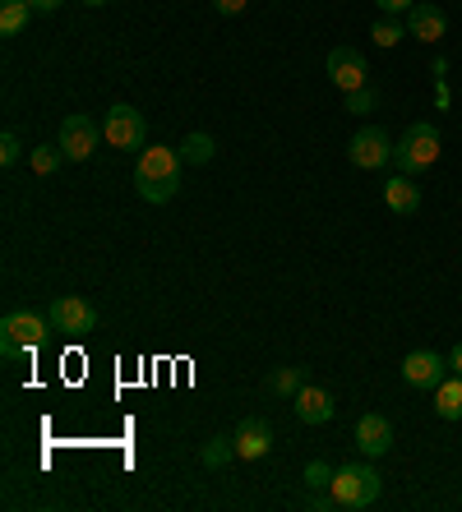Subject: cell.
I'll return each instance as SVG.
<instances>
[{
  "label": "cell",
  "instance_id": "6da1fadb",
  "mask_svg": "<svg viewBox=\"0 0 462 512\" xmlns=\"http://www.w3.org/2000/svg\"><path fill=\"white\" fill-rule=\"evenodd\" d=\"M181 167L185 157L181 148H167V143H148L139 153V167H134V190L144 203H167L181 190Z\"/></svg>",
  "mask_w": 462,
  "mask_h": 512
},
{
  "label": "cell",
  "instance_id": "7a4b0ae2",
  "mask_svg": "<svg viewBox=\"0 0 462 512\" xmlns=\"http://www.w3.org/2000/svg\"><path fill=\"white\" fill-rule=\"evenodd\" d=\"M56 333L47 314H33V310H10L0 319V351L5 360H19V356H33L37 346L47 342Z\"/></svg>",
  "mask_w": 462,
  "mask_h": 512
},
{
  "label": "cell",
  "instance_id": "3957f363",
  "mask_svg": "<svg viewBox=\"0 0 462 512\" xmlns=\"http://www.w3.org/2000/svg\"><path fill=\"white\" fill-rule=\"evenodd\" d=\"M393 157H398L402 176H421V171H430L439 162V130L430 125V120L407 125V134L393 143Z\"/></svg>",
  "mask_w": 462,
  "mask_h": 512
},
{
  "label": "cell",
  "instance_id": "277c9868",
  "mask_svg": "<svg viewBox=\"0 0 462 512\" xmlns=\"http://www.w3.org/2000/svg\"><path fill=\"white\" fill-rule=\"evenodd\" d=\"M329 494L338 499V508H370L379 499V471L375 466H338L329 480Z\"/></svg>",
  "mask_w": 462,
  "mask_h": 512
},
{
  "label": "cell",
  "instance_id": "5b68a950",
  "mask_svg": "<svg viewBox=\"0 0 462 512\" xmlns=\"http://www.w3.org/2000/svg\"><path fill=\"white\" fill-rule=\"evenodd\" d=\"M102 139L111 143V148H121V153H139V148H148V120L139 116V107H130V102H116V107L107 111V120H102Z\"/></svg>",
  "mask_w": 462,
  "mask_h": 512
},
{
  "label": "cell",
  "instance_id": "8992f818",
  "mask_svg": "<svg viewBox=\"0 0 462 512\" xmlns=\"http://www.w3.org/2000/svg\"><path fill=\"white\" fill-rule=\"evenodd\" d=\"M51 328L65 337H88V333H98V310L88 305L84 296H56L51 300V310H47Z\"/></svg>",
  "mask_w": 462,
  "mask_h": 512
},
{
  "label": "cell",
  "instance_id": "52a82bcc",
  "mask_svg": "<svg viewBox=\"0 0 462 512\" xmlns=\"http://www.w3.org/2000/svg\"><path fill=\"white\" fill-rule=\"evenodd\" d=\"M347 157H352V167H361V171H379L393 162V139L379 130V125H365V130L347 143Z\"/></svg>",
  "mask_w": 462,
  "mask_h": 512
},
{
  "label": "cell",
  "instance_id": "ba28073f",
  "mask_svg": "<svg viewBox=\"0 0 462 512\" xmlns=\"http://www.w3.org/2000/svg\"><path fill=\"white\" fill-rule=\"evenodd\" d=\"M402 379L412 383V388H430L435 393L439 383L449 379V360L439 356V351H407L402 356Z\"/></svg>",
  "mask_w": 462,
  "mask_h": 512
},
{
  "label": "cell",
  "instance_id": "9c48e42d",
  "mask_svg": "<svg viewBox=\"0 0 462 512\" xmlns=\"http://www.w3.org/2000/svg\"><path fill=\"white\" fill-rule=\"evenodd\" d=\"M98 139H102V130L88 116H65L61 139H56V143H61L65 162H88V157H93V148H98Z\"/></svg>",
  "mask_w": 462,
  "mask_h": 512
},
{
  "label": "cell",
  "instance_id": "30bf717a",
  "mask_svg": "<svg viewBox=\"0 0 462 512\" xmlns=\"http://www.w3.org/2000/svg\"><path fill=\"white\" fill-rule=\"evenodd\" d=\"M231 439H236V457H241V462H264V457L273 453V425H268L264 416H245Z\"/></svg>",
  "mask_w": 462,
  "mask_h": 512
},
{
  "label": "cell",
  "instance_id": "8fae6325",
  "mask_svg": "<svg viewBox=\"0 0 462 512\" xmlns=\"http://www.w3.org/2000/svg\"><path fill=\"white\" fill-rule=\"evenodd\" d=\"M365 56L356 47H333L329 51V79L342 88V93H361L365 88Z\"/></svg>",
  "mask_w": 462,
  "mask_h": 512
},
{
  "label": "cell",
  "instance_id": "7c38bea8",
  "mask_svg": "<svg viewBox=\"0 0 462 512\" xmlns=\"http://www.w3.org/2000/svg\"><path fill=\"white\" fill-rule=\"evenodd\" d=\"M444 33H449V19H444L439 5H421V0H416L412 10H407V37L435 47V42H444Z\"/></svg>",
  "mask_w": 462,
  "mask_h": 512
},
{
  "label": "cell",
  "instance_id": "4fadbf2b",
  "mask_svg": "<svg viewBox=\"0 0 462 512\" xmlns=\"http://www.w3.org/2000/svg\"><path fill=\"white\" fill-rule=\"evenodd\" d=\"M356 448H361L365 457H384L393 448V425H389V416H361L356 420Z\"/></svg>",
  "mask_w": 462,
  "mask_h": 512
},
{
  "label": "cell",
  "instance_id": "5bb4252c",
  "mask_svg": "<svg viewBox=\"0 0 462 512\" xmlns=\"http://www.w3.org/2000/svg\"><path fill=\"white\" fill-rule=\"evenodd\" d=\"M292 406H296V416H301L305 425H329L333 411H338V406H333V397L324 393V388H310V383H305L301 393L292 397Z\"/></svg>",
  "mask_w": 462,
  "mask_h": 512
},
{
  "label": "cell",
  "instance_id": "9a60e30c",
  "mask_svg": "<svg viewBox=\"0 0 462 512\" xmlns=\"http://www.w3.org/2000/svg\"><path fill=\"white\" fill-rule=\"evenodd\" d=\"M384 203H389L398 217H412L421 208V185L412 176H389L384 180Z\"/></svg>",
  "mask_w": 462,
  "mask_h": 512
},
{
  "label": "cell",
  "instance_id": "2e32d148",
  "mask_svg": "<svg viewBox=\"0 0 462 512\" xmlns=\"http://www.w3.org/2000/svg\"><path fill=\"white\" fill-rule=\"evenodd\" d=\"M435 416L439 420H462V374H449V379L435 388Z\"/></svg>",
  "mask_w": 462,
  "mask_h": 512
},
{
  "label": "cell",
  "instance_id": "e0dca14e",
  "mask_svg": "<svg viewBox=\"0 0 462 512\" xmlns=\"http://www.w3.org/2000/svg\"><path fill=\"white\" fill-rule=\"evenodd\" d=\"M305 388V370L301 365H282V370L268 374V393H278V397H296Z\"/></svg>",
  "mask_w": 462,
  "mask_h": 512
},
{
  "label": "cell",
  "instance_id": "ac0fdd59",
  "mask_svg": "<svg viewBox=\"0 0 462 512\" xmlns=\"http://www.w3.org/2000/svg\"><path fill=\"white\" fill-rule=\"evenodd\" d=\"M28 14H33V5H28V0H0V33L14 37L19 28L28 24Z\"/></svg>",
  "mask_w": 462,
  "mask_h": 512
},
{
  "label": "cell",
  "instance_id": "d6986e66",
  "mask_svg": "<svg viewBox=\"0 0 462 512\" xmlns=\"http://www.w3.org/2000/svg\"><path fill=\"white\" fill-rule=\"evenodd\" d=\"M65 162V153H61V143H37L33 153H28V167L37 171V176H51V171Z\"/></svg>",
  "mask_w": 462,
  "mask_h": 512
},
{
  "label": "cell",
  "instance_id": "ffe728a7",
  "mask_svg": "<svg viewBox=\"0 0 462 512\" xmlns=\"http://www.w3.org/2000/svg\"><path fill=\"white\" fill-rule=\"evenodd\" d=\"M231 457H236V439H222V434H213V439L199 448V462L204 466H227Z\"/></svg>",
  "mask_w": 462,
  "mask_h": 512
},
{
  "label": "cell",
  "instance_id": "44dd1931",
  "mask_svg": "<svg viewBox=\"0 0 462 512\" xmlns=\"http://www.w3.org/2000/svg\"><path fill=\"white\" fill-rule=\"evenodd\" d=\"M213 153H218V143L208 139V134H185V139H181V157H185V162H208Z\"/></svg>",
  "mask_w": 462,
  "mask_h": 512
},
{
  "label": "cell",
  "instance_id": "7402d4cb",
  "mask_svg": "<svg viewBox=\"0 0 462 512\" xmlns=\"http://www.w3.org/2000/svg\"><path fill=\"white\" fill-rule=\"evenodd\" d=\"M370 37H375V47H398L402 37H407V28H402L398 19H389V14H384V19L370 28Z\"/></svg>",
  "mask_w": 462,
  "mask_h": 512
},
{
  "label": "cell",
  "instance_id": "603a6c76",
  "mask_svg": "<svg viewBox=\"0 0 462 512\" xmlns=\"http://www.w3.org/2000/svg\"><path fill=\"white\" fill-rule=\"evenodd\" d=\"M19 157H24V143H19V134H0V162H5V167H14Z\"/></svg>",
  "mask_w": 462,
  "mask_h": 512
},
{
  "label": "cell",
  "instance_id": "cb8c5ba5",
  "mask_svg": "<svg viewBox=\"0 0 462 512\" xmlns=\"http://www.w3.org/2000/svg\"><path fill=\"white\" fill-rule=\"evenodd\" d=\"M329 480H333V466H324V462L305 466V485H310V489H329Z\"/></svg>",
  "mask_w": 462,
  "mask_h": 512
},
{
  "label": "cell",
  "instance_id": "d4e9b609",
  "mask_svg": "<svg viewBox=\"0 0 462 512\" xmlns=\"http://www.w3.org/2000/svg\"><path fill=\"white\" fill-rule=\"evenodd\" d=\"M370 107H375V93H370V88H361V93H347V111H352V116H365Z\"/></svg>",
  "mask_w": 462,
  "mask_h": 512
},
{
  "label": "cell",
  "instance_id": "484cf974",
  "mask_svg": "<svg viewBox=\"0 0 462 512\" xmlns=\"http://www.w3.org/2000/svg\"><path fill=\"white\" fill-rule=\"evenodd\" d=\"M379 14H389V19H398V14H407L416 5V0H375Z\"/></svg>",
  "mask_w": 462,
  "mask_h": 512
},
{
  "label": "cell",
  "instance_id": "4316f807",
  "mask_svg": "<svg viewBox=\"0 0 462 512\" xmlns=\"http://www.w3.org/2000/svg\"><path fill=\"white\" fill-rule=\"evenodd\" d=\"M245 5H250V0H213V10L218 14H241Z\"/></svg>",
  "mask_w": 462,
  "mask_h": 512
},
{
  "label": "cell",
  "instance_id": "83f0119b",
  "mask_svg": "<svg viewBox=\"0 0 462 512\" xmlns=\"http://www.w3.org/2000/svg\"><path fill=\"white\" fill-rule=\"evenodd\" d=\"M33 5V14H51V10H61V0H28Z\"/></svg>",
  "mask_w": 462,
  "mask_h": 512
},
{
  "label": "cell",
  "instance_id": "f1b7e54d",
  "mask_svg": "<svg viewBox=\"0 0 462 512\" xmlns=\"http://www.w3.org/2000/svg\"><path fill=\"white\" fill-rule=\"evenodd\" d=\"M449 370H453V374H462V342L449 351Z\"/></svg>",
  "mask_w": 462,
  "mask_h": 512
},
{
  "label": "cell",
  "instance_id": "f546056e",
  "mask_svg": "<svg viewBox=\"0 0 462 512\" xmlns=\"http://www.w3.org/2000/svg\"><path fill=\"white\" fill-rule=\"evenodd\" d=\"M84 5H111V0H84Z\"/></svg>",
  "mask_w": 462,
  "mask_h": 512
}]
</instances>
